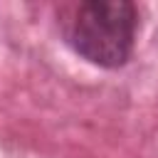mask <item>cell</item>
I'll use <instances>...</instances> for the list:
<instances>
[{
  "instance_id": "1",
  "label": "cell",
  "mask_w": 158,
  "mask_h": 158,
  "mask_svg": "<svg viewBox=\"0 0 158 158\" xmlns=\"http://www.w3.org/2000/svg\"><path fill=\"white\" fill-rule=\"evenodd\" d=\"M136 37V7L126 0H89L79 5L69 44L86 62L116 69L128 62Z\"/></svg>"
}]
</instances>
